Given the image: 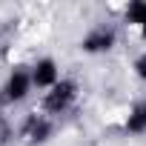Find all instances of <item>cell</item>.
<instances>
[{"mask_svg":"<svg viewBox=\"0 0 146 146\" xmlns=\"http://www.w3.org/2000/svg\"><path fill=\"white\" fill-rule=\"evenodd\" d=\"M35 83H37V86H49V83H54V63H52V60L37 63V69H35Z\"/></svg>","mask_w":146,"mask_h":146,"instance_id":"5b68a950","label":"cell"},{"mask_svg":"<svg viewBox=\"0 0 146 146\" xmlns=\"http://www.w3.org/2000/svg\"><path fill=\"white\" fill-rule=\"evenodd\" d=\"M23 137L26 140H46L49 137V123L43 120V117H29L26 120V126H23Z\"/></svg>","mask_w":146,"mask_h":146,"instance_id":"7a4b0ae2","label":"cell"},{"mask_svg":"<svg viewBox=\"0 0 146 146\" xmlns=\"http://www.w3.org/2000/svg\"><path fill=\"white\" fill-rule=\"evenodd\" d=\"M26 89H29V78L23 75V72H15L12 80H9V86H6V98L9 100H20L26 95Z\"/></svg>","mask_w":146,"mask_h":146,"instance_id":"3957f363","label":"cell"},{"mask_svg":"<svg viewBox=\"0 0 146 146\" xmlns=\"http://www.w3.org/2000/svg\"><path fill=\"white\" fill-rule=\"evenodd\" d=\"M126 126H129L132 132H143V129H146V103H143V106L129 117V123H126Z\"/></svg>","mask_w":146,"mask_h":146,"instance_id":"8992f818","label":"cell"},{"mask_svg":"<svg viewBox=\"0 0 146 146\" xmlns=\"http://www.w3.org/2000/svg\"><path fill=\"white\" fill-rule=\"evenodd\" d=\"M137 75H140V78H146V54L137 60Z\"/></svg>","mask_w":146,"mask_h":146,"instance_id":"ba28073f","label":"cell"},{"mask_svg":"<svg viewBox=\"0 0 146 146\" xmlns=\"http://www.w3.org/2000/svg\"><path fill=\"white\" fill-rule=\"evenodd\" d=\"M129 17L146 29V3H132V6H129Z\"/></svg>","mask_w":146,"mask_h":146,"instance_id":"52a82bcc","label":"cell"},{"mask_svg":"<svg viewBox=\"0 0 146 146\" xmlns=\"http://www.w3.org/2000/svg\"><path fill=\"white\" fill-rule=\"evenodd\" d=\"M112 46V32H95V35H89L86 40H83V49H89V52H98V49H109Z\"/></svg>","mask_w":146,"mask_h":146,"instance_id":"277c9868","label":"cell"},{"mask_svg":"<svg viewBox=\"0 0 146 146\" xmlns=\"http://www.w3.org/2000/svg\"><path fill=\"white\" fill-rule=\"evenodd\" d=\"M75 98V83H60V86H54V92H49V98H46V109L49 112H60V109H66L69 106V100Z\"/></svg>","mask_w":146,"mask_h":146,"instance_id":"6da1fadb","label":"cell"},{"mask_svg":"<svg viewBox=\"0 0 146 146\" xmlns=\"http://www.w3.org/2000/svg\"><path fill=\"white\" fill-rule=\"evenodd\" d=\"M3 137H6V126L0 123V143H3Z\"/></svg>","mask_w":146,"mask_h":146,"instance_id":"9c48e42d","label":"cell"}]
</instances>
